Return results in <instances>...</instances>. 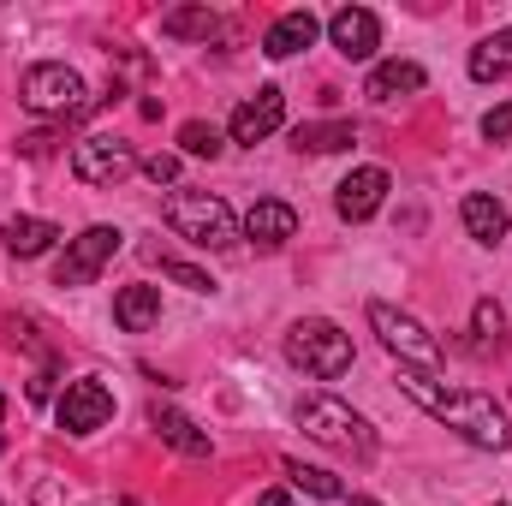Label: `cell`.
<instances>
[{
  "label": "cell",
  "instance_id": "6da1fadb",
  "mask_svg": "<svg viewBox=\"0 0 512 506\" xmlns=\"http://www.w3.org/2000/svg\"><path fill=\"white\" fill-rule=\"evenodd\" d=\"M399 387H405V393L435 417V423H447L459 441H471V447H483V453H507V447H512L507 411H501L489 393L447 387L441 376H423V370H399Z\"/></svg>",
  "mask_w": 512,
  "mask_h": 506
},
{
  "label": "cell",
  "instance_id": "7a4b0ae2",
  "mask_svg": "<svg viewBox=\"0 0 512 506\" xmlns=\"http://www.w3.org/2000/svg\"><path fill=\"white\" fill-rule=\"evenodd\" d=\"M161 221L185 239V245H203V251H227L239 239V215L227 209V197L215 191H167L161 197Z\"/></svg>",
  "mask_w": 512,
  "mask_h": 506
},
{
  "label": "cell",
  "instance_id": "3957f363",
  "mask_svg": "<svg viewBox=\"0 0 512 506\" xmlns=\"http://www.w3.org/2000/svg\"><path fill=\"white\" fill-rule=\"evenodd\" d=\"M298 429H304L310 441L334 447V453H352V459H370V453H376L370 423H364L346 399H334V393H304V399H298Z\"/></svg>",
  "mask_w": 512,
  "mask_h": 506
},
{
  "label": "cell",
  "instance_id": "277c9868",
  "mask_svg": "<svg viewBox=\"0 0 512 506\" xmlns=\"http://www.w3.org/2000/svg\"><path fill=\"white\" fill-rule=\"evenodd\" d=\"M286 358H292L304 376L334 381V376L352 370V334H346L340 322H328V316H304V322L286 328Z\"/></svg>",
  "mask_w": 512,
  "mask_h": 506
},
{
  "label": "cell",
  "instance_id": "5b68a950",
  "mask_svg": "<svg viewBox=\"0 0 512 506\" xmlns=\"http://www.w3.org/2000/svg\"><path fill=\"white\" fill-rule=\"evenodd\" d=\"M18 102L30 108V114H42V120H84L96 102L84 96V78L66 66V60H42V66H30L24 72V84H18Z\"/></svg>",
  "mask_w": 512,
  "mask_h": 506
},
{
  "label": "cell",
  "instance_id": "8992f818",
  "mask_svg": "<svg viewBox=\"0 0 512 506\" xmlns=\"http://www.w3.org/2000/svg\"><path fill=\"white\" fill-rule=\"evenodd\" d=\"M370 328H376V340H382L387 352L399 358V370H423V376H435L441 370V340L417 322V316H405V310H393V304H370Z\"/></svg>",
  "mask_w": 512,
  "mask_h": 506
},
{
  "label": "cell",
  "instance_id": "52a82bcc",
  "mask_svg": "<svg viewBox=\"0 0 512 506\" xmlns=\"http://www.w3.org/2000/svg\"><path fill=\"white\" fill-rule=\"evenodd\" d=\"M120 245H126L120 227H108V221H102V227H84V233L66 245V256L54 262V286H90V280L120 256Z\"/></svg>",
  "mask_w": 512,
  "mask_h": 506
},
{
  "label": "cell",
  "instance_id": "ba28073f",
  "mask_svg": "<svg viewBox=\"0 0 512 506\" xmlns=\"http://www.w3.org/2000/svg\"><path fill=\"white\" fill-rule=\"evenodd\" d=\"M72 173L84 185H126L131 173H137V149H131L126 137H108V131L78 137L72 143Z\"/></svg>",
  "mask_w": 512,
  "mask_h": 506
},
{
  "label": "cell",
  "instance_id": "9c48e42d",
  "mask_svg": "<svg viewBox=\"0 0 512 506\" xmlns=\"http://www.w3.org/2000/svg\"><path fill=\"white\" fill-rule=\"evenodd\" d=\"M54 417H60V429H66V435H96V429H108V423H114V393H108L96 376H84V381H72V387L60 393Z\"/></svg>",
  "mask_w": 512,
  "mask_h": 506
},
{
  "label": "cell",
  "instance_id": "30bf717a",
  "mask_svg": "<svg viewBox=\"0 0 512 506\" xmlns=\"http://www.w3.org/2000/svg\"><path fill=\"white\" fill-rule=\"evenodd\" d=\"M328 42H334L346 60H370V54L382 48V18H376L370 6H340V12L328 18Z\"/></svg>",
  "mask_w": 512,
  "mask_h": 506
},
{
  "label": "cell",
  "instance_id": "8fae6325",
  "mask_svg": "<svg viewBox=\"0 0 512 506\" xmlns=\"http://www.w3.org/2000/svg\"><path fill=\"white\" fill-rule=\"evenodd\" d=\"M387 191H393V179H387L382 167H358L352 179H340L334 209H340V221H370V215L387 203Z\"/></svg>",
  "mask_w": 512,
  "mask_h": 506
},
{
  "label": "cell",
  "instance_id": "7c38bea8",
  "mask_svg": "<svg viewBox=\"0 0 512 506\" xmlns=\"http://www.w3.org/2000/svg\"><path fill=\"white\" fill-rule=\"evenodd\" d=\"M280 120H286V96L274 84H262L251 102L233 108V143H262L268 131H280Z\"/></svg>",
  "mask_w": 512,
  "mask_h": 506
},
{
  "label": "cell",
  "instance_id": "4fadbf2b",
  "mask_svg": "<svg viewBox=\"0 0 512 506\" xmlns=\"http://www.w3.org/2000/svg\"><path fill=\"white\" fill-rule=\"evenodd\" d=\"M322 36V18L310 12V6H292V12H280L274 24H268V36H262V54L268 60H292L298 48H310Z\"/></svg>",
  "mask_w": 512,
  "mask_h": 506
},
{
  "label": "cell",
  "instance_id": "5bb4252c",
  "mask_svg": "<svg viewBox=\"0 0 512 506\" xmlns=\"http://www.w3.org/2000/svg\"><path fill=\"white\" fill-rule=\"evenodd\" d=\"M149 429H155L167 447H179L185 459H209V453H215V447H209V435H203L179 405H161V399H155V405H149Z\"/></svg>",
  "mask_w": 512,
  "mask_h": 506
},
{
  "label": "cell",
  "instance_id": "9a60e30c",
  "mask_svg": "<svg viewBox=\"0 0 512 506\" xmlns=\"http://www.w3.org/2000/svg\"><path fill=\"white\" fill-rule=\"evenodd\" d=\"M292 233H298L292 203H280V197H262V203H251V215H245V239H251V245H262V251H280Z\"/></svg>",
  "mask_w": 512,
  "mask_h": 506
},
{
  "label": "cell",
  "instance_id": "2e32d148",
  "mask_svg": "<svg viewBox=\"0 0 512 506\" xmlns=\"http://www.w3.org/2000/svg\"><path fill=\"white\" fill-rule=\"evenodd\" d=\"M459 221H465V233H471L477 245H501V239H507V227H512V215L489 197V191H471V197L459 203Z\"/></svg>",
  "mask_w": 512,
  "mask_h": 506
},
{
  "label": "cell",
  "instance_id": "e0dca14e",
  "mask_svg": "<svg viewBox=\"0 0 512 506\" xmlns=\"http://www.w3.org/2000/svg\"><path fill=\"white\" fill-rule=\"evenodd\" d=\"M417 90H423V66L417 60H382L370 72V84H364L370 102H399V96H417Z\"/></svg>",
  "mask_w": 512,
  "mask_h": 506
},
{
  "label": "cell",
  "instance_id": "ac0fdd59",
  "mask_svg": "<svg viewBox=\"0 0 512 506\" xmlns=\"http://www.w3.org/2000/svg\"><path fill=\"white\" fill-rule=\"evenodd\" d=\"M114 322H120L126 334H149V328L161 322V286H120Z\"/></svg>",
  "mask_w": 512,
  "mask_h": 506
},
{
  "label": "cell",
  "instance_id": "d6986e66",
  "mask_svg": "<svg viewBox=\"0 0 512 506\" xmlns=\"http://www.w3.org/2000/svg\"><path fill=\"white\" fill-rule=\"evenodd\" d=\"M54 239H60V227H54V221H36V215H12V221H0V245H6L12 256H42Z\"/></svg>",
  "mask_w": 512,
  "mask_h": 506
},
{
  "label": "cell",
  "instance_id": "ffe728a7",
  "mask_svg": "<svg viewBox=\"0 0 512 506\" xmlns=\"http://www.w3.org/2000/svg\"><path fill=\"white\" fill-rule=\"evenodd\" d=\"M358 126L352 120H310V126L292 131V149H310V155H334V149H352Z\"/></svg>",
  "mask_w": 512,
  "mask_h": 506
},
{
  "label": "cell",
  "instance_id": "44dd1931",
  "mask_svg": "<svg viewBox=\"0 0 512 506\" xmlns=\"http://www.w3.org/2000/svg\"><path fill=\"white\" fill-rule=\"evenodd\" d=\"M507 72H512V24L495 30V36H483V42L471 48V78H477V84H495V78H507Z\"/></svg>",
  "mask_w": 512,
  "mask_h": 506
},
{
  "label": "cell",
  "instance_id": "7402d4cb",
  "mask_svg": "<svg viewBox=\"0 0 512 506\" xmlns=\"http://www.w3.org/2000/svg\"><path fill=\"white\" fill-rule=\"evenodd\" d=\"M161 30L185 36V42H209V36H221V12H209V6H173L161 18Z\"/></svg>",
  "mask_w": 512,
  "mask_h": 506
},
{
  "label": "cell",
  "instance_id": "603a6c76",
  "mask_svg": "<svg viewBox=\"0 0 512 506\" xmlns=\"http://www.w3.org/2000/svg\"><path fill=\"white\" fill-rule=\"evenodd\" d=\"M286 477H292V489H304V495H316V501H346V483H340L334 471H322V465L286 459Z\"/></svg>",
  "mask_w": 512,
  "mask_h": 506
},
{
  "label": "cell",
  "instance_id": "cb8c5ba5",
  "mask_svg": "<svg viewBox=\"0 0 512 506\" xmlns=\"http://www.w3.org/2000/svg\"><path fill=\"white\" fill-rule=\"evenodd\" d=\"M179 149H185V155L215 161V155H221V131L209 126V120H185V126H179Z\"/></svg>",
  "mask_w": 512,
  "mask_h": 506
},
{
  "label": "cell",
  "instance_id": "d4e9b609",
  "mask_svg": "<svg viewBox=\"0 0 512 506\" xmlns=\"http://www.w3.org/2000/svg\"><path fill=\"white\" fill-rule=\"evenodd\" d=\"M161 274H167V280H179L185 292H215V280H209L203 268H191V262H173V256H167V262H161Z\"/></svg>",
  "mask_w": 512,
  "mask_h": 506
},
{
  "label": "cell",
  "instance_id": "484cf974",
  "mask_svg": "<svg viewBox=\"0 0 512 506\" xmlns=\"http://www.w3.org/2000/svg\"><path fill=\"white\" fill-rule=\"evenodd\" d=\"M501 328H507V322H501V304L483 298V304H477V340H483V346H501Z\"/></svg>",
  "mask_w": 512,
  "mask_h": 506
},
{
  "label": "cell",
  "instance_id": "4316f807",
  "mask_svg": "<svg viewBox=\"0 0 512 506\" xmlns=\"http://www.w3.org/2000/svg\"><path fill=\"white\" fill-rule=\"evenodd\" d=\"M137 167H143L155 185H173V179H179V155H167V149H155V155H149V161H137Z\"/></svg>",
  "mask_w": 512,
  "mask_h": 506
},
{
  "label": "cell",
  "instance_id": "83f0119b",
  "mask_svg": "<svg viewBox=\"0 0 512 506\" xmlns=\"http://www.w3.org/2000/svg\"><path fill=\"white\" fill-rule=\"evenodd\" d=\"M483 137H489V143H507L512 137V102H501V108L483 114Z\"/></svg>",
  "mask_w": 512,
  "mask_h": 506
},
{
  "label": "cell",
  "instance_id": "f1b7e54d",
  "mask_svg": "<svg viewBox=\"0 0 512 506\" xmlns=\"http://www.w3.org/2000/svg\"><path fill=\"white\" fill-rule=\"evenodd\" d=\"M54 143H60L54 131H30V137H18V149H24L30 161H42V155H54Z\"/></svg>",
  "mask_w": 512,
  "mask_h": 506
},
{
  "label": "cell",
  "instance_id": "f546056e",
  "mask_svg": "<svg viewBox=\"0 0 512 506\" xmlns=\"http://www.w3.org/2000/svg\"><path fill=\"white\" fill-rule=\"evenodd\" d=\"M262 506H292V495H286V489H268V495H262Z\"/></svg>",
  "mask_w": 512,
  "mask_h": 506
},
{
  "label": "cell",
  "instance_id": "4dcf8cb0",
  "mask_svg": "<svg viewBox=\"0 0 512 506\" xmlns=\"http://www.w3.org/2000/svg\"><path fill=\"white\" fill-rule=\"evenodd\" d=\"M352 506H382V501H370V495H352Z\"/></svg>",
  "mask_w": 512,
  "mask_h": 506
},
{
  "label": "cell",
  "instance_id": "1f68e13d",
  "mask_svg": "<svg viewBox=\"0 0 512 506\" xmlns=\"http://www.w3.org/2000/svg\"><path fill=\"white\" fill-rule=\"evenodd\" d=\"M0 417H6V393H0Z\"/></svg>",
  "mask_w": 512,
  "mask_h": 506
}]
</instances>
